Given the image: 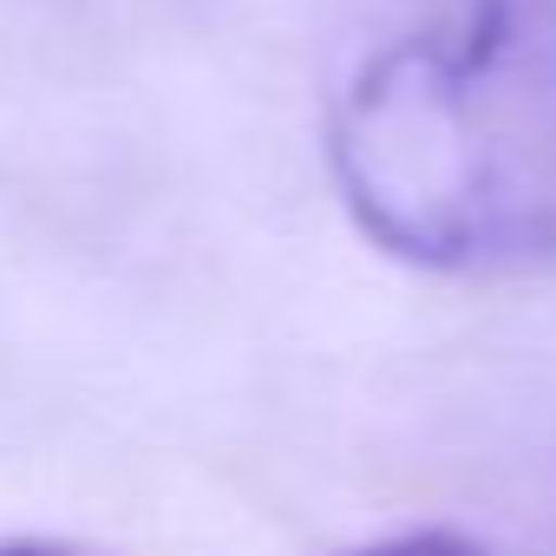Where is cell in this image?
<instances>
[{
	"instance_id": "3957f363",
	"label": "cell",
	"mask_w": 556,
	"mask_h": 556,
	"mask_svg": "<svg viewBox=\"0 0 556 556\" xmlns=\"http://www.w3.org/2000/svg\"><path fill=\"white\" fill-rule=\"evenodd\" d=\"M0 556H92V549H73V543H53V536H8Z\"/></svg>"
},
{
	"instance_id": "6da1fadb",
	"label": "cell",
	"mask_w": 556,
	"mask_h": 556,
	"mask_svg": "<svg viewBox=\"0 0 556 556\" xmlns=\"http://www.w3.org/2000/svg\"><path fill=\"white\" fill-rule=\"evenodd\" d=\"M328 170L361 236L426 275L556 262V0H465L354 73Z\"/></svg>"
},
{
	"instance_id": "7a4b0ae2",
	"label": "cell",
	"mask_w": 556,
	"mask_h": 556,
	"mask_svg": "<svg viewBox=\"0 0 556 556\" xmlns=\"http://www.w3.org/2000/svg\"><path fill=\"white\" fill-rule=\"evenodd\" d=\"M348 556H491L478 536L452 530V523H413V530H393V536H374Z\"/></svg>"
}]
</instances>
